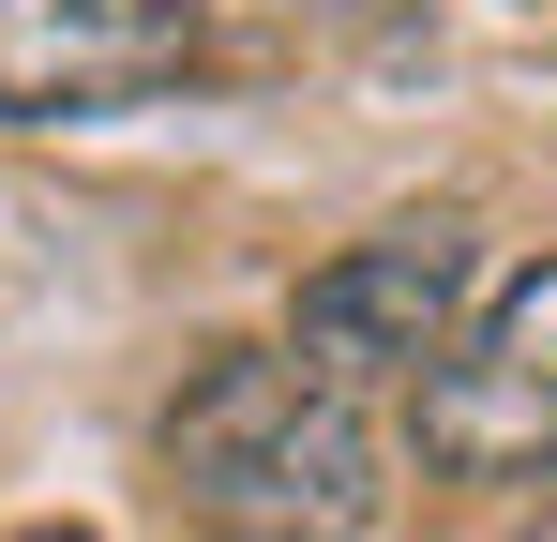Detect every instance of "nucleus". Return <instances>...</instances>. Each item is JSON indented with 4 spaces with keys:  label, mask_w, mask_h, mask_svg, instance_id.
Returning a JSON list of instances; mask_svg holds the SVG:
<instances>
[{
    "label": "nucleus",
    "mask_w": 557,
    "mask_h": 542,
    "mask_svg": "<svg viewBox=\"0 0 557 542\" xmlns=\"http://www.w3.org/2000/svg\"><path fill=\"white\" fill-rule=\"evenodd\" d=\"M528 542H557V497H543V513H528Z\"/></svg>",
    "instance_id": "39448f33"
},
{
    "label": "nucleus",
    "mask_w": 557,
    "mask_h": 542,
    "mask_svg": "<svg viewBox=\"0 0 557 542\" xmlns=\"http://www.w3.org/2000/svg\"><path fill=\"white\" fill-rule=\"evenodd\" d=\"M211 0H0V121H91L196 76Z\"/></svg>",
    "instance_id": "20e7f679"
},
{
    "label": "nucleus",
    "mask_w": 557,
    "mask_h": 542,
    "mask_svg": "<svg viewBox=\"0 0 557 542\" xmlns=\"http://www.w3.org/2000/svg\"><path fill=\"white\" fill-rule=\"evenodd\" d=\"M46 542H91V528H46Z\"/></svg>",
    "instance_id": "423d86ee"
},
{
    "label": "nucleus",
    "mask_w": 557,
    "mask_h": 542,
    "mask_svg": "<svg viewBox=\"0 0 557 542\" xmlns=\"http://www.w3.org/2000/svg\"><path fill=\"white\" fill-rule=\"evenodd\" d=\"M166 467L196 513H226L242 542H332L392 497V438L362 422V392H332L286 347L196 361V392L166 407Z\"/></svg>",
    "instance_id": "f257e3e1"
},
{
    "label": "nucleus",
    "mask_w": 557,
    "mask_h": 542,
    "mask_svg": "<svg viewBox=\"0 0 557 542\" xmlns=\"http://www.w3.org/2000/svg\"><path fill=\"white\" fill-rule=\"evenodd\" d=\"M422 452L453 482H528L557 467V257L512 271L453 347L422 361Z\"/></svg>",
    "instance_id": "7ed1b4c3"
},
{
    "label": "nucleus",
    "mask_w": 557,
    "mask_h": 542,
    "mask_svg": "<svg viewBox=\"0 0 557 542\" xmlns=\"http://www.w3.org/2000/svg\"><path fill=\"white\" fill-rule=\"evenodd\" d=\"M453 332H467V226L453 211H407V226L347 242L332 271H301L286 361H317L332 392H376V377H422Z\"/></svg>",
    "instance_id": "f03ea898"
}]
</instances>
